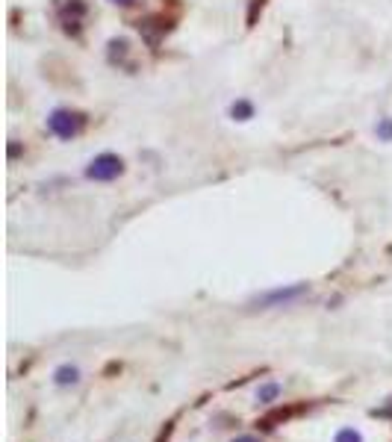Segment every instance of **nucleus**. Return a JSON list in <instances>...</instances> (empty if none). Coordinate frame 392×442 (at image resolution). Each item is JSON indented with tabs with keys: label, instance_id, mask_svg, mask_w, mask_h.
Wrapping results in <instances>:
<instances>
[{
	"label": "nucleus",
	"instance_id": "obj_4",
	"mask_svg": "<svg viewBox=\"0 0 392 442\" xmlns=\"http://www.w3.org/2000/svg\"><path fill=\"white\" fill-rule=\"evenodd\" d=\"M124 174V160L118 157V153H97V157L86 165V177L95 183H112L118 177Z\"/></svg>",
	"mask_w": 392,
	"mask_h": 442
},
{
	"label": "nucleus",
	"instance_id": "obj_7",
	"mask_svg": "<svg viewBox=\"0 0 392 442\" xmlns=\"http://www.w3.org/2000/svg\"><path fill=\"white\" fill-rule=\"evenodd\" d=\"M283 395V386L277 383V381H268V383H259L257 386V401L259 404H277V398Z\"/></svg>",
	"mask_w": 392,
	"mask_h": 442
},
{
	"label": "nucleus",
	"instance_id": "obj_14",
	"mask_svg": "<svg viewBox=\"0 0 392 442\" xmlns=\"http://www.w3.org/2000/svg\"><path fill=\"white\" fill-rule=\"evenodd\" d=\"M110 3H118V6H133L136 0H110Z\"/></svg>",
	"mask_w": 392,
	"mask_h": 442
},
{
	"label": "nucleus",
	"instance_id": "obj_9",
	"mask_svg": "<svg viewBox=\"0 0 392 442\" xmlns=\"http://www.w3.org/2000/svg\"><path fill=\"white\" fill-rule=\"evenodd\" d=\"M127 50H130V44L124 39H112L110 41V62H121L127 57Z\"/></svg>",
	"mask_w": 392,
	"mask_h": 442
},
{
	"label": "nucleus",
	"instance_id": "obj_6",
	"mask_svg": "<svg viewBox=\"0 0 392 442\" xmlns=\"http://www.w3.org/2000/svg\"><path fill=\"white\" fill-rule=\"evenodd\" d=\"M80 369L74 366V363H62V366L53 369V383L59 386V390H68V386H77L80 383Z\"/></svg>",
	"mask_w": 392,
	"mask_h": 442
},
{
	"label": "nucleus",
	"instance_id": "obj_13",
	"mask_svg": "<svg viewBox=\"0 0 392 442\" xmlns=\"http://www.w3.org/2000/svg\"><path fill=\"white\" fill-rule=\"evenodd\" d=\"M233 442H263L259 436H254V434H242V436H236Z\"/></svg>",
	"mask_w": 392,
	"mask_h": 442
},
{
	"label": "nucleus",
	"instance_id": "obj_10",
	"mask_svg": "<svg viewBox=\"0 0 392 442\" xmlns=\"http://www.w3.org/2000/svg\"><path fill=\"white\" fill-rule=\"evenodd\" d=\"M333 442H366L360 430H354V427H342V430H336V436Z\"/></svg>",
	"mask_w": 392,
	"mask_h": 442
},
{
	"label": "nucleus",
	"instance_id": "obj_3",
	"mask_svg": "<svg viewBox=\"0 0 392 442\" xmlns=\"http://www.w3.org/2000/svg\"><path fill=\"white\" fill-rule=\"evenodd\" d=\"M315 404H310V401H295V404H271V410L259 419L257 422V427L259 430H277L280 425H286V422H292V419H298V416H304V413H310Z\"/></svg>",
	"mask_w": 392,
	"mask_h": 442
},
{
	"label": "nucleus",
	"instance_id": "obj_11",
	"mask_svg": "<svg viewBox=\"0 0 392 442\" xmlns=\"http://www.w3.org/2000/svg\"><path fill=\"white\" fill-rule=\"evenodd\" d=\"M375 133H378L380 142H392V118H380L378 127H375Z\"/></svg>",
	"mask_w": 392,
	"mask_h": 442
},
{
	"label": "nucleus",
	"instance_id": "obj_1",
	"mask_svg": "<svg viewBox=\"0 0 392 442\" xmlns=\"http://www.w3.org/2000/svg\"><path fill=\"white\" fill-rule=\"evenodd\" d=\"M83 127H86V115L74 113V109H53V113L48 115V130L57 139H65V142L77 139L83 133Z\"/></svg>",
	"mask_w": 392,
	"mask_h": 442
},
{
	"label": "nucleus",
	"instance_id": "obj_5",
	"mask_svg": "<svg viewBox=\"0 0 392 442\" xmlns=\"http://www.w3.org/2000/svg\"><path fill=\"white\" fill-rule=\"evenodd\" d=\"M57 12H59V21H62L65 30L77 32L80 30V21L86 15V3H83V0H57Z\"/></svg>",
	"mask_w": 392,
	"mask_h": 442
},
{
	"label": "nucleus",
	"instance_id": "obj_8",
	"mask_svg": "<svg viewBox=\"0 0 392 442\" xmlns=\"http://www.w3.org/2000/svg\"><path fill=\"white\" fill-rule=\"evenodd\" d=\"M231 118H233V121H251V118H254V104H251V101H236V104H231Z\"/></svg>",
	"mask_w": 392,
	"mask_h": 442
},
{
	"label": "nucleus",
	"instance_id": "obj_2",
	"mask_svg": "<svg viewBox=\"0 0 392 442\" xmlns=\"http://www.w3.org/2000/svg\"><path fill=\"white\" fill-rule=\"evenodd\" d=\"M310 292V286L307 283H289V286H277V289H268L263 292L254 301L257 309H277V307H289V304H295L301 301L304 295Z\"/></svg>",
	"mask_w": 392,
	"mask_h": 442
},
{
	"label": "nucleus",
	"instance_id": "obj_12",
	"mask_svg": "<svg viewBox=\"0 0 392 442\" xmlns=\"http://www.w3.org/2000/svg\"><path fill=\"white\" fill-rule=\"evenodd\" d=\"M174 427H177V419H168V422L162 425V430L157 434V439H154V442H168V439H171V434H174Z\"/></svg>",
	"mask_w": 392,
	"mask_h": 442
}]
</instances>
